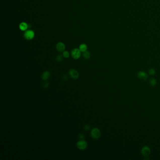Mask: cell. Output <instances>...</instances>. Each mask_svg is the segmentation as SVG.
Returning <instances> with one entry per match:
<instances>
[{
  "label": "cell",
  "mask_w": 160,
  "mask_h": 160,
  "mask_svg": "<svg viewBox=\"0 0 160 160\" xmlns=\"http://www.w3.org/2000/svg\"><path fill=\"white\" fill-rule=\"evenodd\" d=\"M137 76L140 80L146 81L148 78L147 74L144 71H139L137 74Z\"/></svg>",
  "instance_id": "52a82bcc"
},
{
  "label": "cell",
  "mask_w": 160,
  "mask_h": 160,
  "mask_svg": "<svg viewBox=\"0 0 160 160\" xmlns=\"http://www.w3.org/2000/svg\"><path fill=\"white\" fill-rule=\"evenodd\" d=\"M63 81H66V80H67L68 77H67V75H64L63 76Z\"/></svg>",
  "instance_id": "ffe728a7"
},
{
  "label": "cell",
  "mask_w": 160,
  "mask_h": 160,
  "mask_svg": "<svg viewBox=\"0 0 160 160\" xmlns=\"http://www.w3.org/2000/svg\"><path fill=\"white\" fill-rule=\"evenodd\" d=\"M63 56L61 55H58V56L56 57V60L58 62H62L63 58Z\"/></svg>",
  "instance_id": "5bb4252c"
},
{
  "label": "cell",
  "mask_w": 160,
  "mask_h": 160,
  "mask_svg": "<svg viewBox=\"0 0 160 160\" xmlns=\"http://www.w3.org/2000/svg\"><path fill=\"white\" fill-rule=\"evenodd\" d=\"M69 75L71 78L73 79H77L79 77V74L77 70L71 69L69 70Z\"/></svg>",
  "instance_id": "5b68a950"
},
{
  "label": "cell",
  "mask_w": 160,
  "mask_h": 160,
  "mask_svg": "<svg viewBox=\"0 0 160 160\" xmlns=\"http://www.w3.org/2000/svg\"><path fill=\"white\" fill-rule=\"evenodd\" d=\"M79 50H80V51L81 52H84L86 51H87V49H88V47H87V44H85V43H82L81 44H80L79 46Z\"/></svg>",
  "instance_id": "8fae6325"
},
{
  "label": "cell",
  "mask_w": 160,
  "mask_h": 160,
  "mask_svg": "<svg viewBox=\"0 0 160 160\" xmlns=\"http://www.w3.org/2000/svg\"><path fill=\"white\" fill-rule=\"evenodd\" d=\"M63 56L64 58H68L70 57V53L67 51H64L63 52Z\"/></svg>",
  "instance_id": "2e32d148"
},
{
  "label": "cell",
  "mask_w": 160,
  "mask_h": 160,
  "mask_svg": "<svg viewBox=\"0 0 160 160\" xmlns=\"http://www.w3.org/2000/svg\"><path fill=\"white\" fill-rule=\"evenodd\" d=\"M148 74L150 76H153L155 74V70L153 68H151L148 70Z\"/></svg>",
  "instance_id": "9a60e30c"
},
{
  "label": "cell",
  "mask_w": 160,
  "mask_h": 160,
  "mask_svg": "<svg viewBox=\"0 0 160 160\" xmlns=\"http://www.w3.org/2000/svg\"><path fill=\"white\" fill-rule=\"evenodd\" d=\"M19 28L21 31H26L29 28V24L25 22H21L19 25Z\"/></svg>",
  "instance_id": "9c48e42d"
},
{
  "label": "cell",
  "mask_w": 160,
  "mask_h": 160,
  "mask_svg": "<svg viewBox=\"0 0 160 160\" xmlns=\"http://www.w3.org/2000/svg\"><path fill=\"white\" fill-rule=\"evenodd\" d=\"M78 139H80V140H83L84 139H85V136L83 134H79V135H78Z\"/></svg>",
  "instance_id": "d6986e66"
},
{
  "label": "cell",
  "mask_w": 160,
  "mask_h": 160,
  "mask_svg": "<svg viewBox=\"0 0 160 160\" xmlns=\"http://www.w3.org/2000/svg\"><path fill=\"white\" fill-rule=\"evenodd\" d=\"M65 45L62 42H59L56 45V49L59 52H63L65 50Z\"/></svg>",
  "instance_id": "ba28073f"
},
{
  "label": "cell",
  "mask_w": 160,
  "mask_h": 160,
  "mask_svg": "<svg viewBox=\"0 0 160 160\" xmlns=\"http://www.w3.org/2000/svg\"><path fill=\"white\" fill-rule=\"evenodd\" d=\"M84 129L86 131H88L90 129V127L89 125H85L84 127Z\"/></svg>",
  "instance_id": "e0dca14e"
},
{
  "label": "cell",
  "mask_w": 160,
  "mask_h": 160,
  "mask_svg": "<svg viewBox=\"0 0 160 160\" xmlns=\"http://www.w3.org/2000/svg\"><path fill=\"white\" fill-rule=\"evenodd\" d=\"M24 38L27 40H31L35 37V32L31 30H27L24 31Z\"/></svg>",
  "instance_id": "6da1fadb"
},
{
  "label": "cell",
  "mask_w": 160,
  "mask_h": 160,
  "mask_svg": "<svg viewBox=\"0 0 160 160\" xmlns=\"http://www.w3.org/2000/svg\"><path fill=\"white\" fill-rule=\"evenodd\" d=\"M83 56L84 58L85 59H89V58H90V53L89 52V51H86L83 52Z\"/></svg>",
  "instance_id": "4fadbf2b"
},
{
  "label": "cell",
  "mask_w": 160,
  "mask_h": 160,
  "mask_svg": "<svg viewBox=\"0 0 160 160\" xmlns=\"http://www.w3.org/2000/svg\"><path fill=\"white\" fill-rule=\"evenodd\" d=\"M91 135L93 139H98L101 135V131L98 128H94L91 130Z\"/></svg>",
  "instance_id": "3957f363"
},
{
  "label": "cell",
  "mask_w": 160,
  "mask_h": 160,
  "mask_svg": "<svg viewBox=\"0 0 160 160\" xmlns=\"http://www.w3.org/2000/svg\"><path fill=\"white\" fill-rule=\"evenodd\" d=\"M50 77V73L49 71H46L42 75V79L44 81L48 80Z\"/></svg>",
  "instance_id": "30bf717a"
},
{
  "label": "cell",
  "mask_w": 160,
  "mask_h": 160,
  "mask_svg": "<svg viewBox=\"0 0 160 160\" xmlns=\"http://www.w3.org/2000/svg\"><path fill=\"white\" fill-rule=\"evenodd\" d=\"M43 85V87H44V88H48V87H49V84L48 82H45L44 83Z\"/></svg>",
  "instance_id": "ac0fdd59"
},
{
  "label": "cell",
  "mask_w": 160,
  "mask_h": 160,
  "mask_svg": "<svg viewBox=\"0 0 160 160\" xmlns=\"http://www.w3.org/2000/svg\"><path fill=\"white\" fill-rule=\"evenodd\" d=\"M71 56L74 59H78L81 56V52L79 49L75 48L73 49L71 52Z\"/></svg>",
  "instance_id": "7a4b0ae2"
},
{
  "label": "cell",
  "mask_w": 160,
  "mask_h": 160,
  "mask_svg": "<svg viewBox=\"0 0 160 160\" xmlns=\"http://www.w3.org/2000/svg\"><path fill=\"white\" fill-rule=\"evenodd\" d=\"M87 143L84 140H80L77 143V147L81 150H85L87 147Z\"/></svg>",
  "instance_id": "277c9868"
},
{
  "label": "cell",
  "mask_w": 160,
  "mask_h": 160,
  "mask_svg": "<svg viewBox=\"0 0 160 160\" xmlns=\"http://www.w3.org/2000/svg\"><path fill=\"white\" fill-rule=\"evenodd\" d=\"M150 86L152 87H155L157 84L156 80L154 78H151L149 81Z\"/></svg>",
  "instance_id": "7c38bea8"
},
{
  "label": "cell",
  "mask_w": 160,
  "mask_h": 160,
  "mask_svg": "<svg viewBox=\"0 0 160 160\" xmlns=\"http://www.w3.org/2000/svg\"><path fill=\"white\" fill-rule=\"evenodd\" d=\"M151 153V149L148 146H144L141 149V153L143 156L145 157L148 156Z\"/></svg>",
  "instance_id": "8992f818"
}]
</instances>
